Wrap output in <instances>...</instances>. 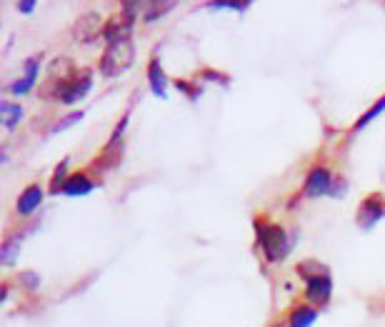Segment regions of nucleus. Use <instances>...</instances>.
<instances>
[{"label": "nucleus", "mask_w": 385, "mask_h": 327, "mask_svg": "<svg viewBox=\"0 0 385 327\" xmlns=\"http://www.w3.org/2000/svg\"><path fill=\"white\" fill-rule=\"evenodd\" d=\"M21 245H23V235H13V238H8L6 243H3V250H0L3 265H10V262H13L18 250H21Z\"/></svg>", "instance_id": "15"}, {"label": "nucleus", "mask_w": 385, "mask_h": 327, "mask_svg": "<svg viewBox=\"0 0 385 327\" xmlns=\"http://www.w3.org/2000/svg\"><path fill=\"white\" fill-rule=\"evenodd\" d=\"M305 297H308L310 305H328L330 297H333V280H330V275L308 280Z\"/></svg>", "instance_id": "7"}, {"label": "nucleus", "mask_w": 385, "mask_h": 327, "mask_svg": "<svg viewBox=\"0 0 385 327\" xmlns=\"http://www.w3.org/2000/svg\"><path fill=\"white\" fill-rule=\"evenodd\" d=\"M383 215H385L383 195H371V198L360 205V210H358V225L363 227V230H371L378 220H383Z\"/></svg>", "instance_id": "6"}, {"label": "nucleus", "mask_w": 385, "mask_h": 327, "mask_svg": "<svg viewBox=\"0 0 385 327\" xmlns=\"http://www.w3.org/2000/svg\"><path fill=\"white\" fill-rule=\"evenodd\" d=\"M298 273H300L302 280L308 282V280H313V278H323V275H328V270H325L320 262H316V260H308V262H300V265H298Z\"/></svg>", "instance_id": "16"}, {"label": "nucleus", "mask_w": 385, "mask_h": 327, "mask_svg": "<svg viewBox=\"0 0 385 327\" xmlns=\"http://www.w3.org/2000/svg\"><path fill=\"white\" fill-rule=\"evenodd\" d=\"M0 117H3V125H6V128H15V125L23 120V108L21 105H13V102L3 100L0 102Z\"/></svg>", "instance_id": "14"}, {"label": "nucleus", "mask_w": 385, "mask_h": 327, "mask_svg": "<svg viewBox=\"0 0 385 327\" xmlns=\"http://www.w3.org/2000/svg\"><path fill=\"white\" fill-rule=\"evenodd\" d=\"M21 280H23V285L30 287V290H35V287L41 285V278H38V275H35V273H30V270H28V273H23V275H21Z\"/></svg>", "instance_id": "22"}, {"label": "nucleus", "mask_w": 385, "mask_h": 327, "mask_svg": "<svg viewBox=\"0 0 385 327\" xmlns=\"http://www.w3.org/2000/svg\"><path fill=\"white\" fill-rule=\"evenodd\" d=\"M175 85H178V90H183V93H186V95L190 98V100H195V98L200 95V90H198V88H192L190 82H186V80H178Z\"/></svg>", "instance_id": "21"}, {"label": "nucleus", "mask_w": 385, "mask_h": 327, "mask_svg": "<svg viewBox=\"0 0 385 327\" xmlns=\"http://www.w3.org/2000/svg\"><path fill=\"white\" fill-rule=\"evenodd\" d=\"M65 168H68V160H63V163L58 165V170H55L53 185H50V190L53 192H63V188H65V183H68V177H65Z\"/></svg>", "instance_id": "20"}, {"label": "nucleus", "mask_w": 385, "mask_h": 327, "mask_svg": "<svg viewBox=\"0 0 385 327\" xmlns=\"http://www.w3.org/2000/svg\"><path fill=\"white\" fill-rule=\"evenodd\" d=\"M73 35H76V41H82V43H88V41H93V38H98V35H103L100 15H96V13L82 15L80 21L76 23V27H73Z\"/></svg>", "instance_id": "9"}, {"label": "nucleus", "mask_w": 385, "mask_h": 327, "mask_svg": "<svg viewBox=\"0 0 385 327\" xmlns=\"http://www.w3.org/2000/svg\"><path fill=\"white\" fill-rule=\"evenodd\" d=\"M93 188H96V185L90 183L88 175L76 172V175L68 177V183H65V188H63V195H70V198H82V195L93 192Z\"/></svg>", "instance_id": "11"}, {"label": "nucleus", "mask_w": 385, "mask_h": 327, "mask_svg": "<svg viewBox=\"0 0 385 327\" xmlns=\"http://www.w3.org/2000/svg\"><path fill=\"white\" fill-rule=\"evenodd\" d=\"M43 195H45V192H43L41 185H28L25 190L21 192V198H18V212H21V215L35 212V207H41Z\"/></svg>", "instance_id": "10"}, {"label": "nucleus", "mask_w": 385, "mask_h": 327, "mask_svg": "<svg viewBox=\"0 0 385 327\" xmlns=\"http://www.w3.org/2000/svg\"><path fill=\"white\" fill-rule=\"evenodd\" d=\"M41 60H43V55H33V58H28L25 60V76L8 88L13 95H25V93L33 90L35 80H38V70H41Z\"/></svg>", "instance_id": "8"}, {"label": "nucleus", "mask_w": 385, "mask_h": 327, "mask_svg": "<svg viewBox=\"0 0 385 327\" xmlns=\"http://www.w3.org/2000/svg\"><path fill=\"white\" fill-rule=\"evenodd\" d=\"M82 117H85V113H70V115H65L63 117V120H58V123L53 125V128H50V133H60V130H68L70 125H76V123H80Z\"/></svg>", "instance_id": "19"}, {"label": "nucleus", "mask_w": 385, "mask_h": 327, "mask_svg": "<svg viewBox=\"0 0 385 327\" xmlns=\"http://www.w3.org/2000/svg\"><path fill=\"white\" fill-rule=\"evenodd\" d=\"M148 10H145V23H153V21H158V18H163L168 10H173V3H148Z\"/></svg>", "instance_id": "17"}, {"label": "nucleus", "mask_w": 385, "mask_h": 327, "mask_svg": "<svg viewBox=\"0 0 385 327\" xmlns=\"http://www.w3.org/2000/svg\"><path fill=\"white\" fill-rule=\"evenodd\" d=\"M318 320V310L310 305H302L298 307V310H293V315H290V327H310L316 325Z\"/></svg>", "instance_id": "13"}, {"label": "nucleus", "mask_w": 385, "mask_h": 327, "mask_svg": "<svg viewBox=\"0 0 385 327\" xmlns=\"http://www.w3.org/2000/svg\"><path fill=\"white\" fill-rule=\"evenodd\" d=\"M336 177L330 175V170L325 168H313L305 177V195L308 198H320V195H330Z\"/></svg>", "instance_id": "5"}, {"label": "nucleus", "mask_w": 385, "mask_h": 327, "mask_svg": "<svg viewBox=\"0 0 385 327\" xmlns=\"http://www.w3.org/2000/svg\"><path fill=\"white\" fill-rule=\"evenodd\" d=\"M133 58H135V48H133L131 38L110 43L108 48H105L103 58H100V73H103L105 78L120 76V73H125V70L133 65Z\"/></svg>", "instance_id": "3"}, {"label": "nucleus", "mask_w": 385, "mask_h": 327, "mask_svg": "<svg viewBox=\"0 0 385 327\" xmlns=\"http://www.w3.org/2000/svg\"><path fill=\"white\" fill-rule=\"evenodd\" d=\"M148 82H151L153 95L165 98V90H168V78H165V70L160 65V60L153 58L151 65H148Z\"/></svg>", "instance_id": "12"}, {"label": "nucleus", "mask_w": 385, "mask_h": 327, "mask_svg": "<svg viewBox=\"0 0 385 327\" xmlns=\"http://www.w3.org/2000/svg\"><path fill=\"white\" fill-rule=\"evenodd\" d=\"M135 8L133 3L123 5V13L120 15H113L108 23L103 25V41L108 43H118V41H125V38H131V30H133V21H135Z\"/></svg>", "instance_id": "4"}, {"label": "nucleus", "mask_w": 385, "mask_h": 327, "mask_svg": "<svg viewBox=\"0 0 385 327\" xmlns=\"http://www.w3.org/2000/svg\"><path fill=\"white\" fill-rule=\"evenodd\" d=\"M345 190H348L345 180H336V183H333V190H330V195H333V198H338V195H343Z\"/></svg>", "instance_id": "23"}, {"label": "nucleus", "mask_w": 385, "mask_h": 327, "mask_svg": "<svg viewBox=\"0 0 385 327\" xmlns=\"http://www.w3.org/2000/svg\"><path fill=\"white\" fill-rule=\"evenodd\" d=\"M18 10L25 15H30L35 10V3H30V0H25V3H18Z\"/></svg>", "instance_id": "24"}, {"label": "nucleus", "mask_w": 385, "mask_h": 327, "mask_svg": "<svg viewBox=\"0 0 385 327\" xmlns=\"http://www.w3.org/2000/svg\"><path fill=\"white\" fill-rule=\"evenodd\" d=\"M383 110H385V95L380 98V100L375 102V105H373V108L368 110V113H365V115L360 117V120H358L355 128H353V130H360V128H365V125H368V123H373V120H375V117H378L380 113H383Z\"/></svg>", "instance_id": "18"}, {"label": "nucleus", "mask_w": 385, "mask_h": 327, "mask_svg": "<svg viewBox=\"0 0 385 327\" xmlns=\"http://www.w3.org/2000/svg\"><path fill=\"white\" fill-rule=\"evenodd\" d=\"M93 88V73L90 70H80V73H68L60 78H48V82L41 88L45 100H60L65 105L82 100L88 95V90Z\"/></svg>", "instance_id": "1"}, {"label": "nucleus", "mask_w": 385, "mask_h": 327, "mask_svg": "<svg viewBox=\"0 0 385 327\" xmlns=\"http://www.w3.org/2000/svg\"><path fill=\"white\" fill-rule=\"evenodd\" d=\"M255 230H258V243H261L263 252H265V258H268L270 262H280V260L288 258L290 240H288V232L283 230L280 225L258 220V223H255Z\"/></svg>", "instance_id": "2"}]
</instances>
